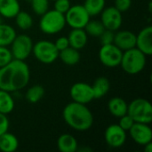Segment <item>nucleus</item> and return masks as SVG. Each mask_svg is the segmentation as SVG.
<instances>
[{
	"label": "nucleus",
	"mask_w": 152,
	"mask_h": 152,
	"mask_svg": "<svg viewBox=\"0 0 152 152\" xmlns=\"http://www.w3.org/2000/svg\"><path fill=\"white\" fill-rule=\"evenodd\" d=\"M144 151L152 152V142H149L146 145H144Z\"/></svg>",
	"instance_id": "37"
},
{
	"label": "nucleus",
	"mask_w": 152,
	"mask_h": 152,
	"mask_svg": "<svg viewBox=\"0 0 152 152\" xmlns=\"http://www.w3.org/2000/svg\"><path fill=\"white\" fill-rule=\"evenodd\" d=\"M56 48L58 49V51H62L64 49H66L67 47L69 46V39L68 37H60L54 43Z\"/></svg>",
	"instance_id": "36"
},
{
	"label": "nucleus",
	"mask_w": 152,
	"mask_h": 152,
	"mask_svg": "<svg viewBox=\"0 0 152 152\" xmlns=\"http://www.w3.org/2000/svg\"><path fill=\"white\" fill-rule=\"evenodd\" d=\"M20 11L18 0H0V16L6 19L14 18Z\"/></svg>",
	"instance_id": "18"
},
{
	"label": "nucleus",
	"mask_w": 152,
	"mask_h": 152,
	"mask_svg": "<svg viewBox=\"0 0 152 152\" xmlns=\"http://www.w3.org/2000/svg\"><path fill=\"white\" fill-rule=\"evenodd\" d=\"M127 114L134 122L151 124L152 121L151 103L143 98L134 99L128 104Z\"/></svg>",
	"instance_id": "5"
},
{
	"label": "nucleus",
	"mask_w": 152,
	"mask_h": 152,
	"mask_svg": "<svg viewBox=\"0 0 152 152\" xmlns=\"http://www.w3.org/2000/svg\"><path fill=\"white\" fill-rule=\"evenodd\" d=\"M33 12L37 15H42L49 10V0H31Z\"/></svg>",
	"instance_id": "29"
},
{
	"label": "nucleus",
	"mask_w": 152,
	"mask_h": 152,
	"mask_svg": "<svg viewBox=\"0 0 152 152\" xmlns=\"http://www.w3.org/2000/svg\"><path fill=\"white\" fill-rule=\"evenodd\" d=\"M132 5V0H115L114 6L121 12H127Z\"/></svg>",
	"instance_id": "34"
},
{
	"label": "nucleus",
	"mask_w": 152,
	"mask_h": 152,
	"mask_svg": "<svg viewBox=\"0 0 152 152\" xmlns=\"http://www.w3.org/2000/svg\"><path fill=\"white\" fill-rule=\"evenodd\" d=\"M14 109V100L11 93L0 89V113L8 115Z\"/></svg>",
	"instance_id": "24"
},
{
	"label": "nucleus",
	"mask_w": 152,
	"mask_h": 152,
	"mask_svg": "<svg viewBox=\"0 0 152 152\" xmlns=\"http://www.w3.org/2000/svg\"><path fill=\"white\" fill-rule=\"evenodd\" d=\"M69 94L73 102L81 104L86 105L94 100L92 86L84 82L75 83L69 90Z\"/></svg>",
	"instance_id": "12"
},
{
	"label": "nucleus",
	"mask_w": 152,
	"mask_h": 152,
	"mask_svg": "<svg viewBox=\"0 0 152 152\" xmlns=\"http://www.w3.org/2000/svg\"><path fill=\"white\" fill-rule=\"evenodd\" d=\"M16 35V31L12 26L0 23V46H9Z\"/></svg>",
	"instance_id": "23"
},
{
	"label": "nucleus",
	"mask_w": 152,
	"mask_h": 152,
	"mask_svg": "<svg viewBox=\"0 0 152 152\" xmlns=\"http://www.w3.org/2000/svg\"><path fill=\"white\" fill-rule=\"evenodd\" d=\"M146 62L147 56L138 48L134 47L123 52L120 66L127 74L136 75L143 70Z\"/></svg>",
	"instance_id": "3"
},
{
	"label": "nucleus",
	"mask_w": 152,
	"mask_h": 152,
	"mask_svg": "<svg viewBox=\"0 0 152 152\" xmlns=\"http://www.w3.org/2000/svg\"><path fill=\"white\" fill-rule=\"evenodd\" d=\"M14 18L16 25L19 28L22 30H27L30 28L33 25V19L31 15L27 12L20 11Z\"/></svg>",
	"instance_id": "27"
},
{
	"label": "nucleus",
	"mask_w": 152,
	"mask_h": 152,
	"mask_svg": "<svg viewBox=\"0 0 152 152\" xmlns=\"http://www.w3.org/2000/svg\"><path fill=\"white\" fill-rule=\"evenodd\" d=\"M129 134L135 143L142 146L152 142V130L149 124L135 122L129 129Z\"/></svg>",
	"instance_id": "13"
},
{
	"label": "nucleus",
	"mask_w": 152,
	"mask_h": 152,
	"mask_svg": "<svg viewBox=\"0 0 152 152\" xmlns=\"http://www.w3.org/2000/svg\"><path fill=\"white\" fill-rule=\"evenodd\" d=\"M84 29L86 30L87 35L99 37L102 35V33L105 30V28L101 20L90 19V20L87 22V24L86 25Z\"/></svg>",
	"instance_id": "28"
},
{
	"label": "nucleus",
	"mask_w": 152,
	"mask_h": 152,
	"mask_svg": "<svg viewBox=\"0 0 152 152\" xmlns=\"http://www.w3.org/2000/svg\"><path fill=\"white\" fill-rule=\"evenodd\" d=\"M19 147V141L17 137L11 134L5 132L0 135V151L3 152H14Z\"/></svg>",
	"instance_id": "20"
},
{
	"label": "nucleus",
	"mask_w": 152,
	"mask_h": 152,
	"mask_svg": "<svg viewBox=\"0 0 152 152\" xmlns=\"http://www.w3.org/2000/svg\"><path fill=\"white\" fill-rule=\"evenodd\" d=\"M65 123L72 129L84 132L90 129L94 124V116L86 104L72 102L65 106L62 111Z\"/></svg>",
	"instance_id": "2"
},
{
	"label": "nucleus",
	"mask_w": 152,
	"mask_h": 152,
	"mask_svg": "<svg viewBox=\"0 0 152 152\" xmlns=\"http://www.w3.org/2000/svg\"><path fill=\"white\" fill-rule=\"evenodd\" d=\"M32 53L38 61L44 64H51L59 58L60 52L54 43L48 40H40L33 45Z\"/></svg>",
	"instance_id": "6"
},
{
	"label": "nucleus",
	"mask_w": 152,
	"mask_h": 152,
	"mask_svg": "<svg viewBox=\"0 0 152 152\" xmlns=\"http://www.w3.org/2000/svg\"><path fill=\"white\" fill-rule=\"evenodd\" d=\"M101 14V21L103 24L105 29L111 31H117L122 25L123 17L122 12H119L115 6H110L104 8Z\"/></svg>",
	"instance_id": "11"
},
{
	"label": "nucleus",
	"mask_w": 152,
	"mask_h": 152,
	"mask_svg": "<svg viewBox=\"0 0 152 152\" xmlns=\"http://www.w3.org/2000/svg\"><path fill=\"white\" fill-rule=\"evenodd\" d=\"M113 44L123 52L135 47L136 35L129 30H120L115 33Z\"/></svg>",
	"instance_id": "15"
},
{
	"label": "nucleus",
	"mask_w": 152,
	"mask_h": 152,
	"mask_svg": "<svg viewBox=\"0 0 152 152\" xmlns=\"http://www.w3.org/2000/svg\"><path fill=\"white\" fill-rule=\"evenodd\" d=\"M45 95V89L40 85H35L28 88L26 92L25 97L29 103L38 102Z\"/></svg>",
	"instance_id": "26"
},
{
	"label": "nucleus",
	"mask_w": 152,
	"mask_h": 152,
	"mask_svg": "<svg viewBox=\"0 0 152 152\" xmlns=\"http://www.w3.org/2000/svg\"><path fill=\"white\" fill-rule=\"evenodd\" d=\"M33 45V41L29 36L26 34L16 35L10 45L12 59L25 61L31 54Z\"/></svg>",
	"instance_id": "7"
},
{
	"label": "nucleus",
	"mask_w": 152,
	"mask_h": 152,
	"mask_svg": "<svg viewBox=\"0 0 152 152\" xmlns=\"http://www.w3.org/2000/svg\"><path fill=\"white\" fill-rule=\"evenodd\" d=\"M105 0H85L83 5L89 15L92 17L99 15L105 8Z\"/></svg>",
	"instance_id": "25"
},
{
	"label": "nucleus",
	"mask_w": 152,
	"mask_h": 152,
	"mask_svg": "<svg viewBox=\"0 0 152 152\" xmlns=\"http://www.w3.org/2000/svg\"><path fill=\"white\" fill-rule=\"evenodd\" d=\"M126 131L122 129L118 124L110 125L104 133L106 144L112 149H118L125 145L126 142Z\"/></svg>",
	"instance_id": "10"
},
{
	"label": "nucleus",
	"mask_w": 152,
	"mask_h": 152,
	"mask_svg": "<svg viewBox=\"0 0 152 152\" xmlns=\"http://www.w3.org/2000/svg\"><path fill=\"white\" fill-rule=\"evenodd\" d=\"M57 148L61 152H76L78 150V143L73 135L63 134L57 140Z\"/></svg>",
	"instance_id": "19"
},
{
	"label": "nucleus",
	"mask_w": 152,
	"mask_h": 152,
	"mask_svg": "<svg viewBox=\"0 0 152 152\" xmlns=\"http://www.w3.org/2000/svg\"><path fill=\"white\" fill-rule=\"evenodd\" d=\"M66 26L65 15L56 10H48L41 15L39 28L44 34L55 35Z\"/></svg>",
	"instance_id": "4"
},
{
	"label": "nucleus",
	"mask_w": 152,
	"mask_h": 152,
	"mask_svg": "<svg viewBox=\"0 0 152 152\" xmlns=\"http://www.w3.org/2000/svg\"><path fill=\"white\" fill-rule=\"evenodd\" d=\"M135 47L138 48L146 56H151L152 54V27L147 26L143 28L138 35H136V45Z\"/></svg>",
	"instance_id": "14"
},
{
	"label": "nucleus",
	"mask_w": 152,
	"mask_h": 152,
	"mask_svg": "<svg viewBox=\"0 0 152 152\" xmlns=\"http://www.w3.org/2000/svg\"><path fill=\"white\" fill-rule=\"evenodd\" d=\"M2 22H3V21H2V17L0 16V23H2Z\"/></svg>",
	"instance_id": "38"
},
{
	"label": "nucleus",
	"mask_w": 152,
	"mask_h": 152,
	"mask_svg": "<svg viewBox=\"0 0 152 152\" xmlns=\"http://www.w3.org/2000/svg\"><path fill=\"white\" fill-rule=\"evenodd\" d=\"M135 122L134 121V119L128 115V114H126L124 115L123 117L119 118V122H118V126L124 129L125 131H129V129L133 126V125L134 124Z\"/></svg>",
	"instance_id": "31"
},
{
	"label": "nucleus",
	"mask_w": 152,
	"mask_h": 152,
	"mask_svg": "<svg viewBox=\"0 0 152 152\" xmlns=\"http://www.w3.org/2000/svg\"><path fill=\"white\" fill-rule=\"evenodd\" d=\"M64 15L66 24H68L71 28H84L91 18L83 4H75L70 6Z\"/></svg>",
	"instance_id": "8"
},
{
	"label": "nucleus",
	"mask_w": 152,
	"mask_h": 152,
	"mask_svg": "<svg viewBox=\"0 0 152 152\" xmlns=\"http://www.w3.org/2000/svg\"><path fill=\"white\" fill-rule=\"evenodd\" d=\"M114 31L109 30V29H105L102 35L99 37L100 38V42L102 45H109V44H113L114 41Z\"/></svg>",
	"instance_id": "33"
},
{
	"label": "nucleus",
	"mask_w": 152,
	"mask_h": 152,
	"mask_svg": "<svg viewBox=\"0 0 152 152\" xmlns=\"http://www.w3.org/2000/svg\"><path fill=\"white\" fill-rule=\"evenodd\" d=\"M30 79V70L25 61L12 59L0 68V89L9 93L20 91Z\"/></svg>",
	"instance_id": "1"
},
{
	"label": "nucleus",
	"mask_w": 152,
	"mask_h": 152,
	"mask_svg": "<svg viewBox=\"0 0 152 152\" xmlns=\"http://www.w3.org/2000/svg\"><path fill=\"white\" fill-rule=\"evenodd\" d=\"M59 58L64 64L69 65V66H73L79 62L81 59V55H80L79 50L75 49L71 46H69L66 49L60 51Z\"/></svg>",
	"instance_id": "21"
},
{
	"label": "nucleus",
	"mask_w": 152,
	"mask_h": 152,
	"mask_svg": "<svg viewBox=\"0 0 152 152\" xmlns=\"http://www.w3.org/2000/svg\"><path fill=\"white\" fill-rule=\"evenodd\" d=\"M127 107L128 104L126 102L120 97H113L108 102V110L110 113L117 118L127 114Z\"/></svg>",
	"instance_id": "17"
},
{
	"label": "nucleus",
	"mask_w": 152,
	"mask_h": 152,
	"mask_svg": "<svg viewBox=\"0 0 152 152\" xmlns=\"http://www.w3.org/2000/svg\"><path fill=\"white\" fill-rule=\"evenodd\" d=\"M69 46L80 50L83 49L88 42V35L84 28H72L68 36Z\"/></svg>",
	"instance_id": "16"
},
{
	"label": "nucleus",
	"mask_w": 152,
	"mask_h": 152,
	"mask_svg": "<svg viewBox=\"0 0 152 152\" xmlns=\"http://www.w3.org/2000/svg\"><path fill=\"white\" fill-rule=\"evenodd\" d=\"M53 1H54V0H53Z\"/></svg>",
	"instance_id": "40"
},
{
	"label": "nucleus",
	"mask_w": 152,
	"mask_h": 152,
	"mask_svg": "<svg viewBox=\"0 0 152 152\" xmlns=\"http://www.w3.org/2000/svg\"><path fill=\"white\" fill-rule=\"evenodd\" d=\"M12 60V53L8 46H0V68Z\"/></svg>",
	"instance_id": "30"
},
{
	"label": "nucleus",
	"mask_w": 152,
	"mask_h": 152,
	"mask_svg": "<svg viewBox=\"0 0 152 152\" xmlns=\"http://www.w3.org/2000/svg\"><path fill=\"white\" fill-rule=\"evenodd\" d=\"M10 126V121L7 115L0 113V135L8 131Z\"/></svg>",
	"instance_id": "35"
},
{
	"label": "nucleus",
	"mask_w": 152,
	"mask_h": 152,
	"mask_svg": "<svg viewBox=\"0 0 152 152\" xmlns=\"http://www.w3.org/2000/svg\"><path fill=\"white\" fill-rule=\"evenodd\" d=\"M94 99H101L104 97L110 89V83L105 77H100L96 78L92 86Z\"/></svg>",
	"instance_id": "22"
},
{
	"label": "nucleus",
	"mask_w": 152,
	"mask_h": 152,
	"mask_svg": "<svg viewBox=\"0 0 152 152\" xmlns=\"http://www.w3.org/2000/svg\"><path fill=\"white\" fill-rule=\"evenodd\" d=\"M69 0H54V10L65 14L70 7Z\"/></svg>",
	"instance_id": "32"
},
{
	"label": "nucleus",
	"mask_w": 152,
	"mask_h": 152,
	"mask_svg": "<svg viewBox=\"0 0 152 152\" xmlns=\"http://www.w3.org/2000/svg\"><path fill=\"white\" fill-rule=\"evenodd\" d=\"M28 1H31V0H28Z\"/></svg>",
	"instance_id": "39"
},
{
	"label": "nucleus",
	"mask_w": 152,
	"mask_h": 152,
	"mask_svg": "<svg viewBox=\"0 0 152 152\" xmlns=\"http://www.w3.org/2000/svg\"><path fill=\"white\" fill-rule=\"evenodd\" d=\"M123 51L114 44L102 45L99 51L100 61L108 68H115L120 65Z\"/></svg>",
	"instance_id": "9"
}]
</instances>
